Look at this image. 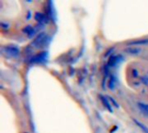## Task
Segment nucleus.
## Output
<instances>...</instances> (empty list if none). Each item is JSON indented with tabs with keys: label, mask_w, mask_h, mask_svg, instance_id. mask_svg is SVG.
<instances>
[{
	"label": "nucleus",
	"mask_w": 148,
	"mask_h": 133,
	"mask_svg": "<svg viewBox=\"0 0 148 133\" xmlns=\"http://www.w3.org/2000/svg\"><path fill=\"white\" fill-rule=\"evenodd\" d=\"M47 59V53L46 52H43V53H41L37 55H36L35 57L32 58L31 60V62L33 63H41L44 61H46Z\"/></svg>",
	"instance_id": "obj_2"
},
{
	"label": "nucleus",
	"mask_w": 148,
	"mask_h": 133,
	"mask_svg": "<svg viewBox=\"0 0 148 133\" xmlns=\"http://www.w3.org/2000/svg\"><path fill=\"white\" fill-rule=\"evenodd\" d=\"M23 32L29 36V37H32L35 35V30L31 26H26L23 29Z\"/></svg>",
	"instance_id": "obj_6"
},
{
	"label": "nucleus",
	"mask_w": 148,
	"mask_h": 133,
	"mask_svg": "<svg viewBox=\"0 0 148 133\" xmlns=\"http://www.w3.org/2000/svg\"><path fill=\"white\" fill-rule=\"evenodd\" d=\"M126 52L130 55H138L140 52V49L137 48H126Z\"/></svg>",
	"instance_id": "obj_9"
},
{
	"label": "nucleus",
	"mask_w": 148,
	"mask_h": 133,
	"mask_svg": "<svg viewBox=\"0 0 148 133\" xmlns=\"http://www.w3.org/2000/svg\"><path fill=\"white\" fill-rule=\"evenodd\" d=\"M35 19H36L38 23H47L49 22L47 16H46L44 14L40 13V12H36V13L35 14Z\"/></svg>",
	"instance_id": "obj_4"
},
{
	"label": "nucleus",
	"mask_w": 148,
	"mask_h": 133,
	"mask_svg": "<svg viewBox=\"0 0 148 133\" xmlns=\"http://www.w3.org/2000/svg\"><path fill=\"white\" fill-rule=\"evenodd\" d=\"M4 51H5V54L8 56H10V57H16L19 54L18 48L16 47H14V46H8V47H6L4 48Z\"/></svg>",
	"instance_id": "obj_1"
},
{
	"label": "nucleus",
	"mask_w": 148,
	"mask_h": 133,
	"mask_svg": "<svg viewBox=\"0 0 148 133\" xmlns=\"http://www.w3.org/2000/svg\"><path fill=\"white\" fill-rule=\"evenodd\" d=\"M100 98H101V101H102V103H103V105L106 106V108L107 109H108L109 110V112H112V106H111V104L109 103V101L108 100V99L107 98H105L104 96H100Z\"/></svg>",
	"instance_id": "obj_8"
},
{
	"label": "nucleus",
	"mask_w": 148,
	"mask_h": 133,
	"mask_svg": "<svg viewBox=\"0 0 148 133\" xmlns=\"http://www.w3.org/2000/svg\"><path fill=\"white\" fill-rule=\"evenodd\" d=\"M148 40H138V41H133L129 42L130 45H140V44H147Z\"/></svg>",
	"instance_id": "obj_10"
},
{
	"label": "nucleus",
	"mask_w": 148,
	"mask_h": 133,
	"mask_svg": "<svg viewBox=\"0 0 148 133\" xmlns=\"http://www.w3.org/2000/svg\"><path fill=\"white\" fill-rule=\"evenodd\" d=\"M121 60H122V57L121 55H112L108 61V66H114L116 63H118Z\"/></svg>",
	"instance_id": "obj_5"
},
{
	"label": "nucleus",
	"mask_w": 148,
	"mask_h": 133,
	"mask_svg": "<svg viewBox=\"0 0 148 133\" xmlns=\"http://www.w3.org/2000/svg\"><path fill=\"white\" fill-rule=\"evenodd\" d=\"M134 122H135V124H136L138 126H140V127L143 130V132H144L148 133V128L147 127V126H145L143 124H141L140 122H139V121H137V120H135V119H134Z\"/></svg>",
	"instance_id": "obj_12"
},
{
	"label": "nucleus",
	"mask_w": 148,
	"mask_h": 133,
	"mask_svg": "<svg viewBox=\"0 0 148 133\" xmlns=\"http://www.w3.org/2000/svg\"><path fill=\"white\" fill-rule=\"evenodd\" d=\"M114 87H115V79H114V77L111 76V78L109 80V83H108V87L111 90H113L114 88Z\"/></svg>",
	"instance_id": "obj_11"
},
{
	"label": "nucleus",
	"mask_w": 148,
	"mask_h": 133,
	"mask_svg": "<svg viewBox=\"0 0 148 133\" xmlns=\"http://www.w3.org/2000/svg\"><path fill=\"white\" fill-rule=\"evenodd\" d=\"M44 39H45V34H44V33H41V34H39V35L35 38L34 42H32V45H33L34 47H36V48L40 47V46L42 45V43L43 42Z\"/></svg>",
	"instance_id": "obj_3"
},
{
	"label": "nucleus",
	"mask_w": 148,
	"mask_h": 133,
	"mask_svg": "<svg viewBox=\"0 0 148 133\" xmlns=\"http://www.w3.org/2000/svg\"><path fill=\"white\" fill-rule=\"evenodd\" d=\"M138 107L140 108V110L144 113L148 115V104H145V103H138Z\"/></svg>",
	"instance_id": "obj_7"
},
{
	"label": "nucleus",
	"mask_w": 148,
	"mask_h": 133,
	"mask_svg": "<svg viewBox=\"0 0 148 133\" xmlns=\"http://www.w3.org/2000/svg\"><path fill=\"white\" fill-rule=\"evenodd\" d=\"M108 100H109V101L110 102H112L113 103V105L114 106H116V107H118V104L116 103V101L113 99V98H111V97H108Z\"/></svg>",
	"instance_id": "obj_13"
}]
</instances>
